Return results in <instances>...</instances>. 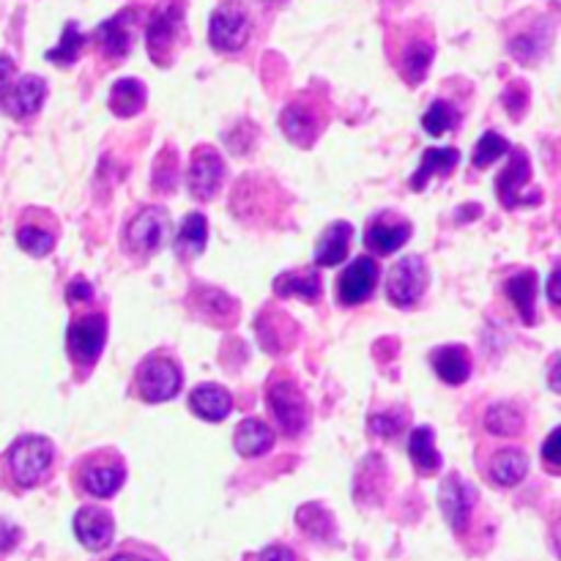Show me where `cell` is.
<instances>
[{
	"mask_svg": "<svg viewBox=\"0 0 561 561\" xmlns=\"http://www.w3.org/2000/svg\"><path fill=\"white\" fill-rule=\"evenodd\" d=\"M53 466L55 444L47 436L27 433L0 455V485L16 493L33 491L53 477Z\"/></svg>",
	"mask_w": 561,
	"mask_h": 561,
	"instance_id": "cell-1",
	"label": "cell"
},
{
	"mask_svg": "<svg viewBox=\"0 0 561 561\" xmlns=\"http://www.w3.org/2000/svg\"><path fill=\"white\" fill-rule=\"evenodd\" d=\"M71 482L77 491L93 499H113L126 482V460L118 449L102 447L77 458L71 469Z\"/></svg>",
	"mask_w": 561,
	"mask_h": 561,
	"instance_id": "cell-2",
	"label": "cell"
},
{
	"mask_svg": "<svg viewBox=\"0 0 561 561\" xmlns=\"http://www.w3.org/2000/svg\"><path fill=\"white\" fill-rule=\"evenodd\" d=\"M392 64L398 69L400 80L405 85H420L431 71L433 58H436V38H433V27L425 22H411V25L400 27L398 36L392 38Z\"/></svg>",
	"mask_w": 561,
	"mask_h": 561,
	"instance_id": "cell-3",
	"label": "cell"
},
{
	"mask_svg": "<svg viewBox=\"0 0 561 561\" xmlns=\"http://www.w3.org/2000/svg\"><path fill=\"white\" fill-rule=\"evenodd\" d=\"M266 405L283 436L299 438L310 425V405H307L305 392L288 370H277L268 378Z\"/></svg>",
	"mask_w": 561,
	"mask_h": 561,
	"instance_id": "cell-4",
	"label": "cell"
},
{
	"mask_svg": "<svg viewBox=\"0 0 561 561\" xmlns=\"http://www.w3.org/2000/svg\"><path fill=\"white\" fill-rule=\"evenodd\" d=\"M184 387V373H181L179 359L170 351L159 348L151 351L146 359L137 365L135 378H131V389L142 403H168Z\"/></svg>",
	"mask_w": 561,
	"mask_h": 561,
	"instance_id": "cell-5",
	"label": "cell"
},
{
	"mask_svg": "<svg viewBox=\"0 0 561 561\" xmlns=\"http://www.w3.org/2000/svg\"><path fill=\"white\" fill-rule=\"evenodd\" d=\"M186 38L184 0H162L146 22V47L157 66H170Z\"/></svg>",
	"mask_w": 561,
	"mask_h": 561,
	"instance_id": "cell-6",
	"label": "cell"
},
{
	"mask_svg": "<svg viewBox=\"0 0 561 561\" xmlns=\"http://www.w3.org/2000/svg\"><path fill=\"white\" fill-rule=\"evenodd\" d=\"M107 343V316L102 310H80L66 329V354L80 373H88Z\"/></svg>",
	"mask_w": 561,
	"mask_h": 561,
	"instance_id": "cell-7",
	"label": "cell"
},
{
	"mask_svg": "<svg viewBox=\"0 0 561 561\" xmlns=\"http://www.w3.org/2000/svg\"><path fill=\"white\" fill-rule=\"evenodd\" d=\"M329 124V102L316 93H299L290 104H285L283 115H279V126H283L285 137L294 146L310 148L312 142L321 137V131Z\"/></svg>",
	"mask_w": 561,
	"mask_h": 561,
	"instance_id": "cell-8",
	"label": "cell"
},
{
	"mask_svg": "<svg viewBox=\"0 0 561 561\" xmlns=\"http://www.w3.org/2000/svg\"><path fill=\"white\" fill-rule=\"evenodd\" d=\"M170 236V214L162 206L140 208L135 217L129 219L124 230V247L131 257L137 261H148L157 255Z\"/></svg>",
	"mask_w": 561,
	"mask_h": 561,
	"instance_id": "cell-9",
	"label": "cell"
},
{
	"mask_svg": "<svg viewBox=\"0 0 561 561\" xmlns=\"http://www.w3.org/2000/svg\"><path fill=\"white\" fill-rule=\"evenodd\" d=\"M252 36L250 11L241 0H225L208 20V44L217 53H239Z\"/></svg>",
	"mask_w": 561,
	"mask_h": 561,
	"instance_id": "cell-10",
	"label": "cell"
},
{
	"mask_svg": "<svg viewBox=\"0 0 561 561\" xmlns=\"http://www.w3.org/2000/svg\"><path fill=\"white\" fill-rule=\"evenodd\" d=\"M427 279V266L420 255L400 257L387 274V299L400 310H411L425 296Z\"/></svg>",
	"mask_w": 561,
	"mask_h": 561,
	"instance_id": "cell-11",
	"label": "cell"
},
{
	"mask_svg": "<svg viewBox=\"0 0 561 561\" xmlns=\"http://www.w3.org/2000/svg\"><path fill=\"white\" fill-rule=\"evenodd\" d=\"M135 27H137V9H121L118 14L104 20L102 25L93 31V44H96L99 55H102L107 64H121V60L129 58L131 44H135Z\"/></svg>",
	"mask_w": 561,
	"mask_h": 561,
	"instance_id": "cell-12",
	"label": "cell"
},
{
	"mask_svg": "<svg viewBox=\"0 0 561 561\" xmlns=\"http://www.w3.org/2000/svg\"><path fill=\"white\" fill-rule=\"evenodd\" d=\"M438 507H442L444 520L449 524V529L455 535L463 537L469 531L471 518H474L477 507V491L471 482H466L463 477L455 471L447 480L442 482V491H438Z\"/></svg>",
	"mask_w": 561,
	"mask_h": 561,
	"instance_id": "cell-13",
	"label": "cell"
},
{
	"mask_svg": "<svg viewBox=\"0 0 561 561\" xmlns=\"http://www.w3.org/2000/svg\"><path fill=\"white\" fill-rule=\"evenodd\" d=\"M47 99V82L36 75L14 77L9 85L0 91V110L14 121H27L44 107Z\"/></svg>",
	"mask_w": 561,
	"mask_h": 561,
	"instance_id": "cell-14",
	"label": "cell"
},
{
	"mask_svg": "<svg viewBox=\"0 0 561 561\" xmlns=\"http://www.w3.org/2000/svg\"><path fill=\"white\" fill-rule=\"evenodd\" d=\"M225 181V162L217 148L197 146L192 151L190 170H186V186H190L195 201H211L217 197L219 186Z\"/></svg>",
	"mask_w": 561,
	"mask_h": 561,
	"instance_id": "cell-15",
	"label": "cell"
},
{
	"mask_svg": "<svg viewBox=\"0 0 561 561\" xmlns=\"http://www.w3.org/2000/svg\"><path fill=\"white\" fill-rule=\"evenodd\" d=\"M58 239V219L44 208H27L16 225V244L33 257H47Z\"/></svg>",
	"mask_w": 561,
	"mask_h": 561,
	"instance_id": "cell-16",
	"label": "cell"
},
{
	"mask_svg": "<svg viewBox=\"0 0 561 561\" xmlns=\"http://www.w3.org/2000/svg\"><path fill=\"white\" fill-rule=\"evenodd\" d=\"M378 263L376 257L359 255L343 274L337 277V301L343 307L365 305L378 285Z\"/></svg>",
	"mask_w": 561,
	"mask_h": 561,
	"instance_id": "cell-17",
	"label": "cell"
},
{
	"mask_svg": "<svg viewBox=\"0 0 561 561\" xmlns=\"http://www.w3.org/2000/svg\"><path fill=\"white\" fill-rule=\"evenodd\" d=\"M411 239V222L394 211H381L370 219L365 230V244L376 255H392Z\"/></svg>",
	"mask_w": 561,
	"mask_h": 561,
	"instance_id": "cell-18",
	"label": "cell"
},
{
	"mask_svg": "<svg viewBox=\"0 0 561 561\" xmlns=\"http://www.w3.org/2000/svg\"><path fill=\"white\" fill-rule=\"evenodd\" d=\"M480 469L491 485L515 488L518 482H524L526 474H529V458H526L524 449L502 447L493 449V453L482 460Z\"/></svg>",
	"mask_w": 561,
	"mask_h": 561,
	"instance_id": "cell-19",
	"label": "cell"
},
{
	"mask_svg": "<svg viewBox=\"0 0 561 561\" xmlns=\"http://www.w3.org/2000/svg\"><path fill=\"white\" fill-rule=\"evenodd\" d=\"M190 307L197 318H203L211 327H230L239 318V305L230 299L225 290L208 288V285H195L190 294Z\"/></svg>",
	"mask_w": 561,
	"mask_h": 561,
	"instance_id": "cell-20",
	"label": "cell"
},
{
	"mask_svg": "<svg viewBox=\"0 0 561 561\" xmlns=\"http://www.w3.org/2000/svg\"><path fill=\"white\" fill-rule=\"evenodd\" d=\"M113 535L115 520L107 510L93 507V504H85V507L77 510L75 537L80 540V546L88 548V551H104V548L113 542Z\"/></svg>",
	"mask_w": 561,
	"mask_h": 561,
	"instance_id": "cell-21",
	"label": "cell"
},
{
	"mask_svg": "<svg viewBox=\"0 0 561 561\" xmlns=\"http://www.w3.org/2000/svg\"><path fill=\"white\" fill-rule=\"evenodd\" d=\"M531 179V164H529V153L524 148H510V164L502 170V175L496 179V192L499 201L504 203V208H515V206H529L520 190L529 184Z\"/></svg>",
	"mask_w": 561,
	"mask_h": 561,
	"instance_id": "cell-22",
	"label": "cell"
},
{
	"mask_svg": "<svg viewBox=\"0 0 561 561\" xmlns=\"http://www.w3.org/2000/svg\"><path fill=\"white\" fill-rule=\"evenodd\" d=\"M190 409L203 422H222L233 411V398L219 383H201L190 392Z\"/></svg>",
	"mask_w": 561,
	"mask_h": 561,
	"instance_id": "cell-23",
	"label": "cell"
},
{
	"mask_svg": "<svg viewBox=\"0 0 561 561\" xmlns=\"http://www.w3.org/2000/svg\"><path fill=\"white\" fill-rule=\"evenodd\" d=\"M431 365L436 376L449 387H460L471 376V356L466 345H442L431 354Z\"/></svg>",
	"mask_w": 561,
	"mask_h": 561,
	"instance_id": "cell-24",
	"label": "cell"
},
{
	"mask_svg": "<svg viewBox=\"0 0 561 561\" xmlns=\"http://www.w3.org/2000/svg\"><path fill=\"white\" fill-rule=\"evenodd\" d=\"M460 151L458 148H427L422 153V164L414 175H411V190L422 192L433 179H449L458 168Z\"/></svg>",
	"mask_w": 561,
	"mask_h": 561,
	"instance_id": "cell-25",
	"label": "cell"
},
{
	"mask_svg": "<svg viewBox=\"0 0 561 561\" xmlns=\"http://www.w3.org/2000/svg\"><path fill=\"white\" fill-rule=\"evenodd\" d=\"M485 431L496 438H515L526 431V411L524 405L513 400H496L485 411Z\"/></svg>",
	"mask_w": 561,
	"mask_h": 561,
	"instance_id": "cell-26",
	"label": "cell"
},
{
	"mask_svg": "<svg viewBox=\"0 0 561 561\" xmlns=\"http://www.w3.org/2000/svg\"><path fill=\"white\" fill-rule=\"evenodd\" d=\"M233 447L241 458H261V455H266L274 447V431L266 422L257 420V416H247L236 427Z\"/></svg>",
	"mask_w": 561,
	"mask_h": 561,
	"instance_id": "cell-27",
	"label": "cell"
},
{
	"mask_svg": "<svg viewBox=\"0 0 561 561\" xmlns=\"http://www.w3.org/2000/svg\"><path fill=\"white\" fill-rule=\"evenodd\" d=\"M504 296L513 301V307L518 310V316L524 318V323L537 321V274L531 268H524V272L513 274V277L504 279Z\"/></svg>",
	"mask_w": 561,
	"mask_h": 561,
	"instance_id": "cell-28",
	"label": "cell"
},
{
	"mask_svg": "<svg viewBox=\"0 0 561 561\" xmlns=\"http://www.w3.org/2000/svg\"><path fill=\"white\" fill-rule=\"evenodd\" d=\"M351 236H354V228H351V222H332V225H329L327 233L318 239L316 266H321V268L340 266V263L348 257Z\"/></svg>",
	"mask_w": 561,
	"mask_h": 561,
	"instance_id": "cell-29",
	"label": "cell"
},
{
	"mask_svg": "<svg viewBox=\"0 0 561 561\" xmlns=\"http://www.w3.org/2000/svg\"><path fill=\"white\" fill-rule=\"evenodd\" d=\"M409 458L422 477H433L442 471L444 460L436 449V433L431 427H414L409 436Z\"/></svg>",
	"mask_w": 561,
	"mask_h": 561,
	"instance_id": "cell-30",
	"label": "cell"
},
{
	"mask_svg": "<svg viewBox=\"0 0 561 561\" xmlns=\"http://www.w3.org/2000/svg\"><path fill=\"white\" fill-rule=\"evenodd\" d=\"M274 294L285 299H299L312 305L321 299V277L318 268H305V272H285L274 279Z\"/></svg>",
	"mask_w": 561,
	"mask_h": 561,
	"instance_id": "cell-31",
	"label": "cell"
},
{
	"mask_svg": "<svg viewBox=\"0 0 561 561\" xmlns=\"http://www.w3.org/2000/svg\"><path fill=\"white\" fill-rule=\"evenodd\" d=\"M208 241V222L201 211H192L184 217V225L179 230V239H175V255L181 261H195L203 250H206Z\"/></svg>",
	"mask_w": 561,
	"mask_h": 561,
	"instance_id": "cell-32",
	"label": "cell"
},
{
	"mask_svg": "<svg viewBox=\"0 0 561 561\" xmlns=\"http://www.w3.org/2000/svg\"><path fill=\"white\" fill-rule=\"evenodd\" d=\"M146 107V85L135 77H124L110 88V110L118 118H135Z\"/></svg>",
	"mask_w": 561,
	"mask_h": 561,
	"instance_id": "cell-33",
	"label": "cell"
},
{
	"mask_svg": "<svg viewBox=\"0 0 561 561\" xmlns=\"http://www.w3.org/2000/svg\"><path fill=\"white\" fill-rule=\"evenodd\" d=\"M458 124H460L458 107L449 104L447 99H436V102L425 110V115H422V129H425L431 137L447 135L449 129H458Z\"/></svg>",
	"mask_w": 561,
	"mask_h": 561,
	"instance_id": "cell-34",
	"label": "cell"
},
{
	"mask_svg": "<svg viewBox=\"0 0 561 561\" xmlns=\"http://www.w3.org/2000/svg\"><path fill=\"white\" fill-rule=\"evenodd\" d=\"M85 42L88 38L80 33V25H77V22H66L64 36H60L58 47L49 49L47 60L49 64H58V66H71L77 58H80Z\"/></svg>",
	"mask_w": 561,
	"mask_h": 561,
	"instance_id": "cell-35",
	"label": "cell"
},
{
	"mask_svg": "<svg viewBox=\"0 0 561 561\" xmlns=\"http://www.w3.org/2000/svg\"><path fill=\"white\" fill-rule=\"evenodd\" d=\"M507 151H510L507 137H502L499 131H485V135L480 137V142H477L474 153H471V164H474L477 170H485Z\"/></svg>",
	"mask_w": 561,
	"mask_h": 561,
	"instance_id": "cell-36",
	"label": "cell"
},
{
	"mask_svg": "<svg viewBox=\"0 0 561 561\" xmlns=\"http://www.w3.org/2000/svg\"><path fill=\"white\" fill-rule=\"evenodd\" d=\"M175 170H179V159H175L173 148H164L157 159V170H153V190L159 195H170L175 190Z\"/></svg>",
	"mask_w": 561,
	"mask_h": 561,
	"instance_id": "cell-37",
	"label": "cell"
},
{
	"mask_svg": "<svg viewBox=\"0 0 561 561\" xmlns=\"http://www.w3.org/2000/svg\"><path fill=\"white\" fill-rule=\"evenodd\" d=\"M405 420H409V411L394 409V411H383V414H373L367 425H370L373 436L394 438L405 427Z\"/></svg>",
	"mask_w": 561,
	"mask_h": 561,
	"instance_id": "cell-38",
	"label": "cell"
},
{
	"mask_svg": "<svg viewBox=\"0 0 561 561\" xmlns=\"http://www.w3.org/2000/svg\"><path fill=\"white\" fill-rule=\"evenodd\" d=\"M66 301H69L71 307H77V310H85V307L93 301L91 283H88L85 277H75V279H71L69 288H66Z\"/></svg>",
	"mask_w": 561,
	"mask_h": 561,
	"instance_id": "cell-39",
	"label": "cell"
},
{
	"mask_svg": "<svg viewBox=\"0 0 561 561\" xmlns=\"http://www.w3.org/2000/svg\"><path fill=\"white\" fill-rule=\"evenodd\" d=\"M110 561H162V557L153 548L140 546V542H126Z\"/></svg>",
	"mask_w": 561,
	"mask_h": 561,
	"instance_id": "cell-40",
	"label": "cell"
},
{
	"mask_svg": "<svg viewBox=\"0 0 561 561\" xmlns=\"http://www.w3.org/2000/svg\"><path fill=\"white\" fill-rule=\"evenodd\" d=\"M559 427L557 431H551V436L546 438V444H542V463L548 466V471L551 474H559Z\"/></svg>",
	"mask_w": 561,
	"mask_h": 561,
	"instance_id": "cell-41",
	"label": "cell"
},
{
	"mask_svg": "<svg viewBox=\"0 0 561 561\" xmlns=\"http://www.w3.org/2000/svg\"><path fill=\"white\" fill-rule=\"evenodd\" d=\"M257 561H299V557H296V551H290L288 546L277 542V546L263 548L261 557H257Z\"/></svg>",
	"mask_w": 561,
	"mask_h": 561,
	"instance_id": "cell-42",
	"label": "cell"
},
{
	"mask_svg": "<svg viewBox=\"0 0 561 561\" xmlns=\"http://www.w3.org/2000/svg\"><path fill=\"white\" fill-rule=\"evenodd\" d=\"M14 77H16V64L9 58V55H0V91H3Z\"/></svg>",
	"mask_w": 561,
	"mask_h": 561,
	"instance_id": "cell-43",
	"label": "cell"
},
{
	"mask_svg": "<svg viewBox=\"0 0 561 561\" xmlns=\"http://www.w3.org/2000/svg\"><path fill=\"white\" fill-rule=\"evenodd\" d=\"M557 285H559V272H553L551 279H548V299H551V307H559Z\"/></svg>",
	"mask_w": 561,
	"mask_h": 561,
	"instance_id": "cell-44",
	"label": "cell"
}]
</instances>
